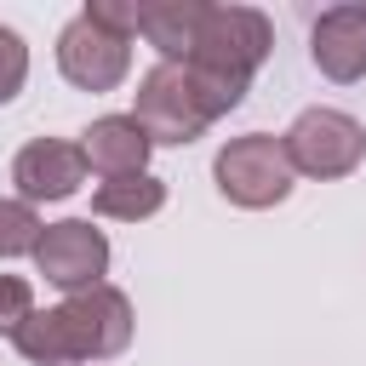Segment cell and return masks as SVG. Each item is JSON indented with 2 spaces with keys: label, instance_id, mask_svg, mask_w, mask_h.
<instances>
[{
  "label": "cell",
  "instance_id": "obj_9",
  "mask_svg": "<svg viewBox=\"0 0 366 366\" xmlns=\"http://www.w3.org/2000/svg\"><path fill=\"white\" fill-rule=\"evenodd\" d=\"M309 57L337 86L366 80V6H355V0L326 6L315 17V29H309Z\"/></svg>",
  "mask_w": 366,
  "mask_h": 366
},
{
  "label": "cell",
  "instance_id": "obj_4",
  "mask_svg": "<svg viewBox=\"0 0 366 366\" xmlns=\"http://www.w3.org/2000/svg\"><path fill=\"white\" fill-rule=\"evenodd\" d=\"M132 120L149 132L154 149H183V143H194L217 114L206 109L200 86H194V74H189L183 63H154V69H143V80H137V92H132Z\"/></svg>",
  "mask_w": 366,
  "mask_h": 366
},
{
  "label": "cell",
  "instance_id": "obj_3",
  "mask_svg": "<svg viewBox=\"0 0 366 366\" xmlns=\"http://www.w3.org/2000/svg\"><path fill=\"white\" fill-rule=\"evenodd\" d=\"M269 51H274V29L257 6H206V23H200L189 63L212 80L252 92V74L269 63Z\"/></svg>",
  "mask_w": 366,
  "mask_h": 366
},
{
  "label": "cell",
  "instance_id": "obj_5",
  "mask_svg": "<svg viewBox=\"0 0 366 366\" xmlns=\"http://www.w3.org/2000/svg\"><path fill=\"white\" fill-rule=\"evenodd\" d=\"M280 137H286L292 172L315 177V183H337V177L360 172V160H366V126L343 109H326V103L303 109Z\"/></svg>",
  "mask_w": 366,
  "mask_h": 366
},
{
  "label": "cell",
  "instance_id": "obj_10",
  "mask_svg": "<svg viewBox=\"0 0 366 366\" xmlns=\"http://www.w3.org/2000/svg\"><path fill=\"white\" fill-rule=\"evenodd\" d=\"M80 149H86V166L109 183V177H132V172H149V132L132 120V114H103L80 132Z\"/></svg>",
  "mask_w": 366,
  "mask_h": 366
},
{
  "label": "cell",
  "instance_id": "obj_1",
  "mask_svg": "<svg viewBox=\"0 0 366 366\" xmlns=\"http://www.w3.org/2000/svg\"><path fill=\"white\" fill-rule=\"evenodd\" d=\"M132 297L120 286H86L51 309H34L17 332H11V349L29 360V366H92V360H114L132 349Z\"/></svg>",
  "mask_w": 366,
  "mask_h": 366
},
{
  "label": "cell",
  "instance_id": "obj_13",
  "mask_svg": "<svg viewBox=\"0 0 366 366\" xmlns=\"http://www.w3.org/2000/svg\"><path fill=\"white\" fill-rule=\"evenodd\" d=\"M40 234H46V223H40V212L29 200H0V263L34 257L40 252Z\"/></svg>",
  "mask_w": 366,
  "mask_h": 366
},
{
  "label": "cell",
  "instance_id": "obj_15",
  "mask_svg": "<svg viewBox=\"0 0 366 366\" xmlns=\"http://www.w3.org/2000/svg\"><path fill=\"white\" fill-rule=\"evenodd\" d=\"M34 315V292L23 274H0V337H11L23 320Z\"/></svg>",
  "mask_w": 366,
  "mask_h": 366
},
{
  "label": "cell",
  "instance_id": "obj_14",
  "mask_svg": "<svg viewBox=\"0 0 366 366\" xmlns=\"http://www.w3.org/2000/svg\"><path fill=\"white\" fill-rule=\"evenodd\" d=\"M23 80H29V46L17 29L0 23V103H11L23 92Z\"/></svg>",
  "mask_w": 366,
  "mask_h": 366
},
{
  "label": "cell",
  "instance_id": "obj_6",
  "mask_svg": "<svg viewBox=\"0 0 366 366\" xmlns=\"http://www.w3.org/2000/svg\"><path fill=\"white\" fill-rule=\"evenodd\" d=\"M57 74L74 86V92H114L126 86L132 74V40L109 34L97 17L74 11L63 29H57Z\"/></svg>",
  "mask_w": 366,
  "mask_h": 366
},
{
  "label": "cell",
  "instance_id": "obj_8",
  "mask_svg": "<svg viewBox=\"0 0 366 366\" xmlns=\"http://www.w3.org/2000/svg\"><path fill=\"white\" fill-rule=\"evenodd\" d=\"M86 149L69 143V137H34L17 149L11 160V183H17V200H69L80 183H86Z\"/></svg>",
  "mask_w": 366,
  "mask_h": 366
},
{
  "label": "cell",
  "instance_id": "obj_7",
  "mask_svg": "<svg viewBox=\"0 0 366 366\" xmlns=\"http://www.w3.org/2000/svg\"><path fill=\"white\" fill-rule=\"evenodd\" d=\"M34 269L46 274V286H57L69 297L86 292V286H103V274H109V234L92 217L46 223L40 252H34Z\"/></svg>",
  "mask_w": 366,
  "mask_h": 366
},
{
  "label": "cell",
  "instance_id": "obj_2",
  "mask_svg": "<svg viewBox=\"0 0 366 366\" xmlns=\"http://www.w3.org/2000/svg\"><path fill=\"white\" fill-rule=\"evenodd\" d=\"M212 183H217V194H223L229 206H240V212H269V206H280V200L297 189L286 137H274V132L229 137V143L212 154Z\"/></svg>",
  "mask_w": 366,
  "mask_h": 366
},
{
  "label": "cell",
  "instance_id": "obj_11",
  "mask_svg": "<svg viewBox=\"0 0 366 366\" xmlns=\"http://www.w3.org/2000/svg\"><path fill=\"white\" fill-rule=\"evenodd\" d=\"M206 23V0H154L137 6V34L160 51V63H189L194 40Z\"/></svg>",
  "mask_w": 366,
  "mask_h": 366
},
{
  "label": "cell",
  "instance_id": "obj_16",
  "mask_svg": "<svg viewBox=\"0 0 366 366\" xmlns=\"http://www.w3.org/2000/svg\"><path fill=\"white\" fill-rule=\"evenodd\" d=\"M86 17H97L109 34H120V40H137V6H120V0H86L80 6Z\"/></svg>",
  "mask_w": 366,
  "mask_h": 366
},
{
  "label": "cell",
  "instance_id": "obj_12",
  "mask_svg": "<svg viewBox=\"0 0 366 366\" xmlns=\"http://www.w3.org/2000/svg\"><path fill=\"white\" fill-rule=\"evenodd\" d=\"M166 206V177L154 172H132V177H109L92 189V212L97 217H120V223H143Z\"/></svg>",
  "mask_w": 366,
  "mask_h": 366
}]
</instances>
